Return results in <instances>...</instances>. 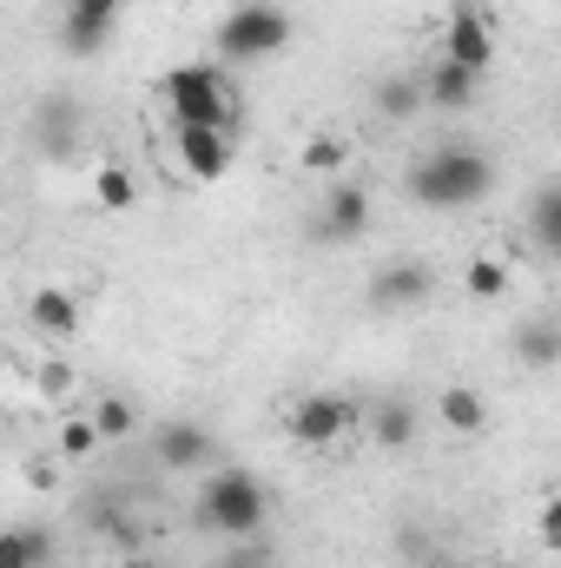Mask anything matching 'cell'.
I'll list each match as a JSON object with an SVG mask.
<instances>
[{"label":"cell","mask_w":561,"mask_h":568,"mask_svg":"<svg viewBox=\"0 0 561 568\" xmlns=\"http://www.w3.org/2000/svg\"><path fill=\"white\" fill-rule=\"evenodd\" d=\"M496 185V159L476 145H436L410 165V199L429 212H462Z\"/></svg>","instance_id":"cell-1"},{"label":"cell","mask_w":561,"mask_h":568,"mask_svg":"<svg viewBox=\"0 0 561 568\" xmlns=\"http://www.w3.org/2000/svg\"><path fill=\"white\" fill-rule=\"evenodd\" d=\"M159 100H165V120L172 126H225V133H238V93H232L225 67H212V60L165 67Z\"/></svg>","instance_id":"cell-2"},{"label":"cell","mask_w":561,"mask_h":568,"mask_svg":"<svg viewBox=\"0 0 561 568\" xmlns=\"http://www.w3.org/2000/svg\"><path fill=\"white\" fill-rule=\"evenodd\" d=\"M198 523L225 542H258L272 523V496L258 489L252 469H212L198 489Z\"/></svg>","instance_id":"cell-3"},{"label":"cell","mask_w":561,"mask_h":568,"mask_svg":"<svg viewBox=\"0 0 561 568\" xmlns=\"http://www.w3.org/2000/svg\"><path fill=\"white\" fill-rule=\"evenodd\" d=\"M290 47V13L272 0H245L218 20V60L225 67H252V60H272Z\"/></svg>","instance_id":"cell-4"},{"label":"cell","mask_w":561,"mask_h":568,"mask_svg":"<svg viewBox=\"0 0 561 568\" xmlns=\"http://www.w3.org/2000/svg\"><path fill=\"white\" fill-rule=\"evenodd\" d=\"M284 429H290V443H304V449H337V443L357 429V404L337 397V390H304V397L284 410Z\"/></svg>","instance_id":"cell-5"},{"label":"cell","mask_w":561,"mask_h":568,"mask_svg":"<svg viewBox=\"0 0 561 568\" xmlns=\"http://www.w3.org/2000/svg\"><path fill=\"white\" fill-rule=\"evenodd\" d=\"M238 159V140L225 126H172V172L185 185H218Z\"/></svg>","instance_id":"cell-6"},{"label":"cell","mask_w":561,"mask_h":568,"mask_svg":"<svg viewBox=\"0 0 561 568\" xmlns=\"http://www.w3.org/2000/svg\"><path fill=\"white\" fill-rule=\"evenodd\" d=\"M370 232V185L357 179H330L324 185V205H317V239L330 245H357Z\"/></svg>","instance_id":"cell-7"},{"label":"cell","mask_w":561,"mask_h":568,"mask_svg":"<svg viewBox=\"0 0 561 568\" xmlns=\"http://www.w3.org/2000/svg\"><path fill=\"white\" fill-rule=\"evenodd\" d=\"M442 60H456L469 73H489L496 67V20L482 7H456L442 20Z\"/></svg>","instance_id":"cell-8"},{"label":"cell","mask_w":561,"mask_h":568,"mask_svg":"<svg viewBox=\"0 0 561 568\" xmlns=\"http://www.w3.org/2000/svg\"><path fill=\"white\" fill-rule=\"evenodd\" d=\"M120 13H126V0H67V27H60L67 53H100L113 40Z\"/></svg>","instance_id":"cell-9"},{"label":"cell","mask_w":561,"mask_h":568,"mask_svg":"<svg viewBox=\"0 0 561 568\" xmlns=\"http://www.w3.org/2000/svg\"><path fill=\"white\" fill-rule=\"evenodd\" d=\"M422 100L436 113H469L482 100V73H469V67H456V60L436 53V67H422Z\"/></svg>","instance_id":"cell-10"},{"label":"cell","mask_w":561,"mask_h":568,"mask_svg":"<svg viewBox=\"0 0 561 568\" xmlns=\"http://www.w3.org/2000/svg\"><path fill=\"white\" fill-rule=\"evenodd\" d=\"M429 265H417V258H397V265H384L377 278H370V304L377 311H417V304H429Z\"/></svg>","instance_id":"cell-11"},{"label":"cell","mask_w":561,"mask_h":568,"mask_svg":"<svg viewBox=\"0 0 561 568\" xmlns=\"http://www.w3.org/2000/svg\"><path fill=\"white\" fill-rule=\"evenodd\" d=\"M27 324L40 331V337H53V344H67V337H80V297L67 291V284H40L33 297H27Z\"/></svg>","instance_id":"cell-12"},{"label":"cell","mask_w":561,"mask_h":568,"mask_svg":"<svg viewBox=\"0 0 561 568\" xmlns=\"http://www.w3.org/2000/svg\"><path fill=\"white\" fill-rule=\"evenodd\" d=\"M436 424L449 429V436H482L489 429V397L469 390V384H442L436 390Z\"/></svg>","instance_id":"cell-13"},{"label":"cell","mask_w":561,"mask_h":568,"mask_svg":"<svg viewBox=\"0 0 561 568\" xmlns=\"http://www.w3.org/2000/svg\"><path fill=\"white\" fill-rule=\"evenodd\" d=\"M370 443L390 449V456L410 449V443H417V410H410L404 397H377V404H370Z\"/></svg>","instance_id":"cell-14"},{"label":"cell","mask_w":561,"mask_h":568,"mask_svg":"<svg viewBox=\"0 0 561 568\" xmlns=\"http://www.w3.org/2000/svg\"><path fill=\"white\" fill-rule=\"evenodd\" d=\"M370 100H377V113H384L390 126H404V120H417L422 106H429V100H422V73H384Z\"/></svg>","instance_id":"cell-15"},{"label":"cell","mask_w":561,"mask_h":568,"mask_svg":"<svg viewBox=\"0 0 561 568\" xmlns=\"http://www.w3.org/2000/svg\"><path fill=\"white\" fill-rule=\"evenodd\" d=\"M159 463L165 469H198V463H212V436L198 424H159Z\"/></svg>","instance_id":"cell-16"},{"label":"cell","mask_w":561,"mask_h":568,"mask_svg":"<svg viewBox=\"0 0 561 568\" xmlns=\"http://www.w3.org/2000/svg\"><path fill=\"white\" fill-rule=\"evenodd\" d=\"M100 449H106V436H100V424H93V410L53 424V456H60V463H93Z\"/></svg>","instance_id":"cell-17"},{"label":"cell","mask_w":561,"mask_h":568,"mask_svg":"<svg viewBox=\"0 0 561 568\" xmlns=\"http://www.w3.org/2000/svg\"><path fill=\"white\" fill-rule=\"evenodd\" d=\"M297 165H304V172H317V179H344V165H350V140H344V133H330V126H317L310 140L297 145Z\"/></svg>","instance_id":"cell-18"},{"label":"cell","mask_w":561,"mask_h":568,"mask_svg":"<svg viewBox=\"0 0 561 568\" xmlns=\"http://www.w3.org/2000/svg\"><path fill=\"white\" fill-rule=\"evenodd\" d=\"M93 205L100 212H133L140 205V172L133 165H100L93 172Z\"/></svg>","instance_id":"cell-19"},{"label":"cell","mask_w":561,"mask_h":568,"mask_svg":"<svg viewBox=\"0 0 561 568\" xmlns=\"http://www.w3.org/2000/svg\"><path fill=\"white\" fill-rule=\"evenodd\" d=\"M516 357H522L529 371H549V364H561V324H555V317H536V324H522V337H516Z\"/></svg>","instance_id":"cell-20"},{"label":"cell","mask_w":561,"mask_h":568,"mask_svg":"<svg viewBox=\"0 0 561 568\" xmlns=\"http://www.w3.org/2000/svg\"><path fill=\"white\" fill-rule=\"evenodd\" d=\"M509 284H516L509 258H469V265H462V291H469L476 304H496V297H509Z\"/></svg>","instance_id":"cell-21"},{"label":"cell","mask_w":561,"mask_h":568,"mask_svg":"<svg viewBox=\"0 0 561 568\" xmlns=\"http://www.w3.org/2000/svg\"><path fill=\"white\" fill-rule=\"evenodd\" d=\"M93 424L106 443H126L133 429H140V404L133 397H120V390H106V397H93Z\"/></svg>","instance_id":"cell-22"},{"label":"cell","mask_w":561,"mask_h":568,"mask_svg":"<svg viewBox=\"0 0 561 568\" xmlns=\"http://www.w3.org/2000/svg\"><path fill=\"white\" fill-rule=\"evenodd\" d=\"M529 232H536L549 252H561V185H542V192H536V205H529Z\"/></svg>","instance_id":"cell-23"},{"label":"cell","mask_w":561,"mask_h":568,"mask_svg":"<svg viewBox=\"0 0 561 568\" xmlns=\"http://www.w3.org/2000/svg\"><path fill=\"white\" fill-rule=\"evenodd\" d=\"M40 556H47V536H40V529H7L0 568H40Z\"/></svg>","instance_id":"cell-24"},{"label":"cell","mask_w":561,"mask_h":568,"mask_svg":"<svg viewBox=\"0 0 561 568\" xmlns=\"http://www.w3.org/2000/svg\"><path fill=\"white\" fill-rule=\"evenodd\" d=\"M536 542L561 556V489H549V496H542V509H536Z\"/></svg>","instance_id":"cell-25"},{"label":"cell","mask_w":561,"mask_h":568,"mask_svg":"<svg viewBox=\"0 0 561 568\" xmlns=\"http://www.w3.org/2000/svg\"><path fill=\"white\" fill-rule=\"evenodd\" d=\"M218 568H272V556H265L258 542H238V549H232V556H225Z\"/></svg>","instance_id":"cell-26"},{"label":"cell","mask_w":561,"mask_h":568,"mask_svg":"<svg viewBox=\"0 0 561 568\" xmlns=\"http://www.w3.org/2000/svg\"><path fill=\"white\" fill-rule=\"evenodd\" d=\"M40 390H47V397H67V390H73V371H67V364H47V371H40Z\"/></svg>","instance_id":"cell-27"},{"label":"cell","mask_w":561,"mask_h":568,"mask_svg":"<svg viewBox=\"0 0 561 568\" xmlns=\"http://www.w3.org/2000/svg\"><path fill=\"white\" fill-rule=\"evenodd\" d=\"M126 568H159V562H152V556H126Z\"/></svg>","instance_id":"cell-28"},{"label":"cell","mask_w":561,"mask_h":568,"mask_svg":"<svg viewBox=\"0 0 561 568\" xmlns=\"http://www.w3.org/2000/svg\"><path fill=\"white\" fill-rule=\"evenodd\" d=\"M555 13H561V0H555Z\"/></svg>","instance_id":"cell-29"}]
</instances>
